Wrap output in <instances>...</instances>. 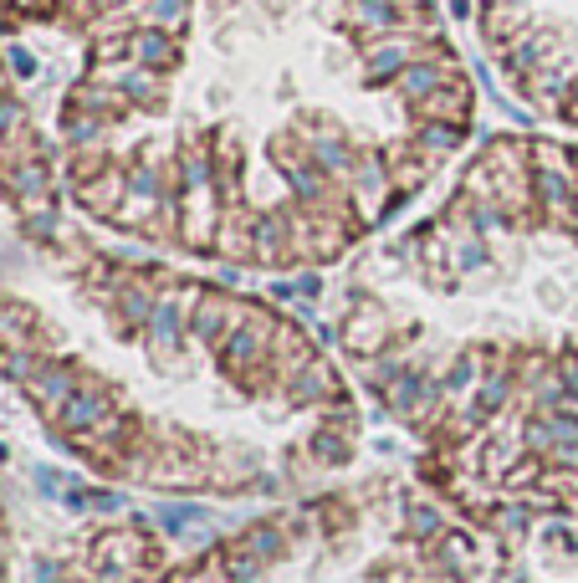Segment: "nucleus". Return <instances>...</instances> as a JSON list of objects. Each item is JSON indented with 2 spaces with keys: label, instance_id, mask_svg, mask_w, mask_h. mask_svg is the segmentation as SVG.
<instances>
[{
  "label": "nucleus",
  "instance_id": "f257e3e1",
  "mask_svg": "<svg viewBox=\"0 0 578 583\" xmlns=\"http://www.w3.org/2000/svg\"><path fill=\"white\" fill-rule=\"evenodd\" d=\"M246 318V297H226V292H200L195 312H190V338H200L205 348L220 353V343H226Z\"/></svg>",
  "mask_w": 578,
  "mask_h": 583
},
{
  "label": "nucleus",
  "instance_id": "2eb2a0df",
  "mask_svg": "<svg viewBox=\"0 0 578 583\" xmlns=\"http://www.w3.org/2000/svg\"><path fill=\"white\" fill-rule=\"evenodd\" d=\"M384 333H389V318H384V312H379V307H359V312H353V323H348V348L379 353Z\"/></svg>",
  "mask_w": 578,
  "mask_h": 583
},
{
  "label": "nucleus",
  "instance_id": "20e7f679",
  "mask_svg": "<svg viewBox=\"0 0 578 583\" xmlns=\"http://www.w3.org/2000/svg\"><path fill=\"white\" fill-rule=\"evenodd\" d=\"M451 77H456V62H451V57H440V52L430 47L425 57H415L405 72H399V82H394V87H399V98H405V103L415 108V103H425L430 93H440V87H446Z\"/></svg>",
  "mask_w": 578,
  "mask_h": 583
},
{
  "label": "nucleus",
  "instance_id": "7ed1b4c3",
  "mask_svg": "<svg viewBox=\"0 0 578 583\" xmlns=\"http://www.w3.org/2000/svg\"><path fill=\"white\" fill-rule=\"evenodd\" d=\"M389 190H394V179H389V164H384V154H364L359 149V164H353V174H348V195H353V205H359L364 215H379L384 210V200H389Z\"/></svg>",
  "mask_w": 578,
  "mask_h": 583
},
{
  "label": "nucleus",
  "instance_id": "9d476101",
  "mask_svg": "<svg viewBox=\"0 0 578 583\" xmlns=\"http://www.w3.org/2000/svg\"><path fill=\"white\" fill-rule=\"evenodd\" d=\"M348 26L359 31L364 41H374V36L399 31V26H405V16L394 11V0H348Z\"/></svg>",
  "mask_w": 578,
  "mask_h": 583
},
{
  "label": "nucleus",
  "instance_id": "1a4fd4ad",
  "mask_svg": "<svg viewBox=\"0 0 578 583\" xmlns=\"http://www.w3.org/2000/svg\"><path fill=\"white\" fill-rule=\"evenodd\" d=\"M123 195H128V169H103L98 179H87V185H77V200L93 210V215H118V205H123Z\"/></svg>",
  "mask_w": 578,
  "mask_h": 583
},
{
  "label": "nucleus",
  "instance_id": "a211bd4d",
  "mask_svg": "<svg viewBox=\"0 0 578 583\" xmlns=\"http://www.w3.org/2000/svg\"><path fill=\"white\" fill-rule=\"evenodd\" d=\"M133 558H139V537H123V532L103 537V563H133Z\"/></svg>",
  "mask_w": 578,
  "mask_h": 583
},
{
  "label": "nucleus",
  "instance_id": "dca6fc26",
  "mask_svg": "<svg viewBox=\"0 0 578 583\" xmlns=\"http://www.w3.org/2000/svg\"><path fill=\"white\" fill-rule=\"evenodd\" d=\"M517 26H522V11L512 6V0H497V6L486 11V36H492V41H512Z\"/></svg>",
  "mask_w": 578,
  "mask_h": 583
},
{
  "label": "nucleus",
  "instance_id": "4468645a",
  "mask_svg": "<svg viewBox=\"0 0 578 583\" xmlns=\"http://www.w3.org/2000/svg\"><path fill=\"white\" fill-rule=\"evenodd\" d=\"M461 133H466V128H456V123H420V128L410 133V144H415V154H420V159L440 164L446 154H456V149H461Z\"/></svg>",
  "mask_w": 578,
  "mask_h": 583
},
{
  "label": "nucleus",
  "instance_id": "4be33fe9",
  "mask_svg": "<svg viewBox=\"0 0 578 583\" xmlns=\"http://www.w3.org/2000/svg\"><path fill=\"white\" fill-rule=\"evenodd\" d=\"M6 128H21V108L11 98H0V133H6Z\"/></svg>",
  "mask_w": 578,
  "mask_h": 583
},
{
  "label": "nucleus",
  "instance_id": "aec40b11",
  "mask_svg": "<svg viewBox=\"0 0 578 583\" xmlns=\"http://www.w3.org/2000/svg\"><path fill=\"white\" fill-rule=\"evenodd\" d=\"M558 113H563L568 123H578V77L563 87V103H558Z\"/></svg>",
  "mask_w": 578,
  "mask_h": 583
},
{
  "label": "nucleus",
  "instance_id": "9b49d317",
  "mask_svg": "<svg viewBox=\"0 0 578 583\" xmlns=\"http://www.w3.org/2000/svg\"><path fill=\"white\" fill-rule=\"evenodd\" d=\"M282 394H287V405H318V399H333L338 394V374L313 358V364H307Z\"/></svg>",
  "mask_w": 578,
  "mask_h": 583
},
{
  "label": "nucleus",
  "instance_id": "6e6552de",
  "mask_svg": "<svg viewBox=\"0 0 578 583\" xmlns=\"http://www.w3.org/2000/svg\"><path fill=\"white\" fill-rule=\"evenodd\" d=\"M82 389V374L72 369V364H41L36 374H31V394H36V405L41 410H52V415H62V405Z\"/></svg>",
  "mask_w": 578,
  "mask_h": 583
},
{
  "label": "nucleus",
  "instance_id": "423d86ee",
  "mask_svg": "<svg viewBox=\"0 0 578 583\" xmlns=\"http://www.w3.org/2000/svg\"><path fill=\"white\" fill-rule=\"evenodd\" d=\"M128 57L149 72H174L180 67V36H169L159 26H139V31H128Z\"/></svg>",
  "mask_w": 578,
  "mask_h": 583
},
{
  "label": "nucleus",
  "instance_id": "0eeeda50",
  "mask_svg": "<svg viewBox=\"0 0 578 583\" xmlns=\"http://www.w3.org/2000/svg\"><path fill=\"white\" fill-rule=\"evenodd\" d=\"M415 118L420 123H456V128H466V118H471V87L461 77H451L440 93H430L425 103H415Z\"/></svg>",
  "mask_w": 578,
  "mask_h": 583
},
{
  "label": "nucleus",
  "instance_id": "f8f14e48",
  "mask_svg": "<svg viewBox=\"0 0 578 583\" xmlns=\"http://www.w3.org/2000/svg\"><path fill=\"white\" fill-rule=\"evenodd\" d=\"M384 394H389V405H394L399 415H410V420H420V415L435 410V384H425L420 374H399Z\"/></svg>",
  "mask_w": 578,
  "mask_h": 583
},
{
  "label": "nucleus",
  "instance_id": "412c9836",
  "mask_svg": "<svg viewBox=\"0 0 578 583\" xmlns=\"http://www.w3.org/2000/svg\"><path fill=\"white\" fill-rule=\"evenodd\" d=\"M6 57H11V72H16V77H31V72H36V62H31V52H21V47H11Z\"/></svg>",
  "mask_w": 578,
  "mask_h": 583
},
{
  "label": "nucleus",
  "instance_id": "5701e85b",
  "mask_svg": "<svg viewBox=\"0 0 578 583\" xmlns=\"http://www.w3.org/2000/svg\"><path fill=\"white\" fill-rule=\"evenodd\" d=\"M451 11H456V16H466V11H471V0H451Z\"/></svg>",
  "mask_w": 578,
  "mask_h": 583
},
{
  "label": "nucleus",
  "instance_id": "6ab92c4d",
  "mask_svg": "<svg viewBox=\"0 0 578 583\" xmlns=\"http://www.w3.org/2000/svg\"><path fill=\"white\" fill-rule=\"evenodd\" d=\"M246 548H251L256 558H272V553L282 548V543H277V527H256V532L246 537Z\"/></svg>",
  "mask_w": 578,
  "mask_h": 583
},
{
  "label": "nucleus",
  "instance_id": "39448f33",
  "mask_svg": "<svg viewBox=\"0 0 578 583\" xmlns=\"http://www.w3.org/2000/svg\"><path fill=\"white\" fill-rule=\"evenodd\" d=\"M113 410H118V394H113V389H103V384H87V379H82V389L62 405V415H57V420H62L72 435H82V430L103 425Z\"/></svg>",
  "mask_w": 578,
  "mask_h": 583
},
{
  "label": "nucleus",
  "instance_id": "f03ea898",
  "mask_svg": "<svg viewBox=\"0 0 578 583\" xmlns=\"http://www.w3.org/2000/svg\"><path fill=\"white\" fill-rule=\"evenodd\" d=\"M430 47H420L415 36L405 31H389V36H374L364 47V77L379 87V82H399V72H405L415 57H425Z\"/></svg>",
  "mask_w": 578,
  "mask_h": 583
},
{
  "label": "nucleus",
  "instance_id": "ddd939ff",
  "mask_svg": "<svg viewBox=\"0 0 578 583\" xmlns=\"http://www.w3.org/2000/svg\"><path fill=\"white\" fill-rule=\"evenodd\" d=\"M133 16H139V26H159L169 36H185L190 0H133Z\"/></svg>",
  "mask_w": 578,
  "mask_h": 583
},
{
  "label": "nucleus",
  "instance_id": "f3484780",
  "mask_svg": "<svg viewBox=\"0 0 578 583\" xmlns=\"http://www.w3.org/2000/svg\"><path fill=\"white\" fill-rule=\"evenodd\" d=\"M313 456H323V461L338 466V461H348V440H343L338 430H318V435H313Z\"/></svg>",
  "mask_w": 578,
  "mask_h": 583
}]
</instances>
